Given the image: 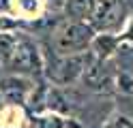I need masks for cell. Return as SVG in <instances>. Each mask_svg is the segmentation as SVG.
I'll list each match as a JSON object with an SVG mask.
<instances>
[{"instance_id":"4","label":"cell","mask_w":133,"mask_h":128,"mask_svg":"<svg viewBox=\"0 0 133 128\" xmlns=\"http://www.w3.org/2000/svg\"><path fill=\"white\" fill-rule=\"evenodd\" d=\"M32 90L30 81L19 75H9L0 79V98L9 105H26L28 94Z\"/></svg>"},{"instance_id":"10","label":"cell","mask_w":133,"mask_h":128,"mask_svg":"<svg viewBox=\"0 0 133 128\" xmlns=\"http://www.w3.org/2000/svg\"><path fill=\"white\" fill-rule=\"evenodd\" d=\"M116 88L120 90V94H127V96H133V77L129 73L120 71L116 75Z\"/></svg>"},{"instance_id":"3","label":"cell","mask_w":133,"mask_h":128,"mask_svg":"<svg viewBox=\"0 0 133 128\" xmlns=\"http://www.w3.org/2000/svg\"><path fill=\"white\" fill-rule=\"evenodd\" d=\"M90 60V51L84 54H73V56H56L52 64L43 66V71L56 85H71L79 81L82 71H84L86 62Z\"/></svg>"},{"instance_id":"6","label":"cell","mask_w":133,"mask_h":128,"mask_svg":"<svg viewBox=\"0 0 133 128\" xmlns=\"http://www.w3.org/2000/svg\"><path fill=\"white\" fill-rule=\"evenodd\" d=\"M79 81L84 83V88L92 90V92H103L105 85H110V71L105 68V62L90 56V60L82 71Z\"/></svg>"},{"instance_id":"2","label":"cell","mask_w":133,"mask_h":128,"mask_svg":"<svg viewBox=\"0 0 133 128\" xmlns=\"http://www.w3.org/2000/svg\"><path fill=\"white\" fill-rule=\"evenodd\" d=\"M4 66L19 77H35V79H39L43 75V56H41L39 47L30 39H17L15 41V49Z\"/></svg>"},{"instance_id":"7","label":"cell","mask_w":133,"mask_h":128,"mask_svg":"<svg viewBox=\"0 0 133 128\" xmlns=\"http://www.w3.org/2000/svg\"><path fill=\"white\" fill-rule=\"evenodd\" d=\"M30 128H82L75 119L49 113V115H32L30 117Z\"/></svg>"},{"instance_id":"1","label":"cell","mask_w":133,"mask_h":128,"mask_svg":"<svg viewBox=\"0 0 133 128\" xmlns=\"http://www.w3.org/2000/svg\"><path fill=\"white\" fill-rule=\"evenodd\" d=\"M95 39L92 26L86 21H69L54 34V49L56 56H73L84 54L90 47V41Z\"/></svg>"},{"instance_id":"8","label":"cell","mask_w":133,"mask_h":128,"mask_svg":"<svg viewBox=\"0 0 133 128\" xmlns=\"http://www.w3.org/2000/svg\"><path fill=\"white\" fill-rule=\"evenodd\" d=\"M116 47H118V39L116 36H112V34H99V36H95L90 41V56L105 62L116 51Z\"/></svg>"},{"instance_id":"11","label":"cell","mask_w":133,"mask_h":128,"mask_svg":"<svg viewBox=\"0 0 133 128\" xmlns=\"http://www.w3.org/2000/svg\"><path fill=\"white\" fill-rule=\"evenodd\" d=\"M107 128H133V122L127 115H114Z\"/></svg>"},{"instance_id":"5","label":"cell","mask_w":133,"mask_h":128,"mask_svg":"<svg viewBox=\"0 0 133 128\" xmlns=\"http://www.w3.org/2000/svg\"><path fill=\"white\" fill-rule=\"evenodd\" d=\"M120 21V6L118 0H97L90 13L92 30H110Z\"/></svg>"},{"instance_id":"9","label":"cell","mask_w":133,"mask_h":128,"mask_svg":"<svg viewBox=\"0 0 133 128\" xmlns=\"http://www.w3.org/2000/svg\"><path fill=\"white\" fill-rule=\"evenodd\" d=\"M95 2L97 0H66L64 2V9L69 17H73V21H84L86 17H90L95 9Z\"/></svg>"}]
</instances>
